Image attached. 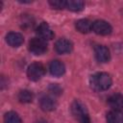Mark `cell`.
Returning a JSON list of instances; mask_svg holds the SVG:
<instances>
[{"mask_svg": "<svg viewBox=\"0 0 123 123\" xmlns=\"http://www.w3.org/2000/svg\"><path fill=\"white\" fill-rule=\"evenodd\" d=\"M73 44L66 38H60L55 43V50L59 54H68L72 51Z\"/></svg>", "mask_w": 123, "mask_h": 123, "instance_id": "7", "label": "cell"}, {"mask_svg": "<svg viewBox=\"0 0 123 123\" xmlns=\"http://www.w3.org/2000/svg\"><path fill=\"white\" fill-rule=\"evenodd\" d=\"M36 123H47V122L44 121V120H38V121H37Z\"/></svg>", "mask_w": 123, "mask_h": 123, "instance_id": "20", "label": "cell"}, {"mask_svg": "<svg viewBox=\"0 0 123 123\" xmlns=\"http://www.w3.org/2000/svg\"><path fill=\"white\" fill-rule=\"evenodd\" d=\"M49 71H50L51 75H53L55 77H61L65 72V66L61 61L55 60V61H52L50 62Z\"/></svg>", "mask_w": 123, "mask_h": 123, "instance_id": "11", "label": "cell"}, {"mask_svg": "<svg viewBox=\"0 0 123 123\" xmlns=\"http://www.w3.org/2000/svg\"><path fill=\"white\" fill-rule=\"evenodd\" d=\"M50 90H51L53 93H55V94L57 93V91H58L59 93L62 91V90H61V88H60V86H59L58 85H56V84H55V85H54V84H53V85H51V86H50Z\"/></svg>", "mask_w": 123, "mask_h": 123, "instance_id": "19", "label": "cell"}, {"mask_svg": "<svg viewBox=\"0 0 123 123\" xmlns=\"http://www.w3.org/2000/svg\"><path fill=\"white\" fill-rule=\"evenodd\" d=\"M92 31L100 36H108L111 33L112 28L109 22L102 19H98L92 22Z\"/></svg>", "mask_w": 123, "mask_h": 123, "instance_id": "5", "label": "cell"}, {"mask_svg": "<svg viewBox=\"0 0 123 123\" xmlns=\"http://www.w3.org/2000/svg\"><path fill=\"white\" fill-rule=\"evenodd\" d=\"M108 123H123V111L117 110H111L107 113Z\"/></svg>", "mask_w": 123, "mask_h": 123, "instance_id": "14", "label": "cell"}, {"mask_svg": "<svg viewBox=\"0 0 123 123\" xmlns=\"http://www.w3.org/2000/svg\"><path fill=\"white\" fill-rule=\"evenodd\" d=\"M17 98L21 103H31L33 101L34 95H33L32 91H30L28 89H23V90L19 91Z\"/></svg>", "mask_w": 123, "mask_h": 123, "instance_id": "16", "label": "cell"}, {"mask_svg": "<svg viewBox=\"0 0 123 123\" xmlns=\"http://www.w3.org/2000/svg\"><path fill=\"white\" fill-rule=\"evenodd\" d=\"M71 110V113L74 116V118L79 121L80 123H90V118H89V114L88 111L86 108V106L84 105V103H82L79 100H75L70 107Z\"/></svg>", "mask_w": 123, "mask_h": 123, "instance_id": "2", "label": "cell"}, {"mask_svg": "<svg viewBox=\"0 0 123 123\" xmlns=\"http://www.w3.org/2000/svg\"><path fill=\"white\" fill-rule=\"evenodd\" d=\"M37 35L43 40H50L54 37V33L46 22H41L37 28Z\"/></svg>", "mask_w": 123, "mask_h": 123, "instance_id": "6", "label": "cell"}, {"mask_svg": "<svg viewBox=\"0 0 123 123\" xmlns=\"http://www.w3.org/2000/svg\"><path fill=\"white\" fill-rule=\"evenodd\" d=\"M39 106L44 111H54L57 107V102L52 95H43L39 99Z\"/></svg>", "mask_w": 123, "mask_h": 123, "instance_id": "9", "label": "cell"}, {"mask_svg": "<svg viewBox=\"0 0 123 123\" xmlns=\"http://www.w3.org/2000/svg\"><path fill=\"white\" fill-rule=\"evenodd\" d=\"M108 104L112 110L122 111L123 110V95L116 93L112 94L108 99Z\"/></svg>", "mask_w": 123, "mask_h": 123, "instance_id": "12", "label": "cell"}, {"mask_svg": "<svg viewBox=\"0 0 123 123\" xmlns=\"http://www.w3.org/2000/svg\"><path fill=\"white\" fill-rule=\"evenodd\" d=\"M45 74V67L40 62H33L28 66L27 76L31 81H38Z\"/></svg>", "mask_w": 123, "mask_h": 123, "instance_id": "3", "label": "cell"}, {"mask_svg": "<svg viewBox=\"0 0 123 123\" xmlns=\"http://www.w3.org/2000/svg\"><path fill=\"white\" fill-rule=\"evenodd\" d=\"M95 58L99 62H108L111 59V53L108 47L104 45H97L94 48Z\"/></svg>", "mask_w": 123, "mask_h": 123, "instance_id": "8", "label": "cell"}, {"mask_svg": "<svg viewBox=\"0 0 123 123\" xmlns=\"http://www.w3.org/2000/svg\"><path fill=\"white\" fill-rule=\"evenodd\" d=\"M75 27L77 29V31H79L82 34H87L90 31H92V22L88 19H79L76 24Z\"/></svg>", "mask_w": 123, "mask_h": 123, "instance_id": "13", "label": "cell"}, {"mask_svg": "<svg viewBox=\"0 0 123 123\" xmlns=\"http://www.w3.org/2000/svg\"><path fill=\"white\" fill-rule=\"evenodd\" d=\"M85 3L81 0H68L66 1V7L71 12H80L84 9Z\"/></svg>", "mask_w": 123, "mask_h": 123, "instance_id": "15", "label": "cell"}, {"mask_svg": "<svg viewBox=\"0 0 123 123\" xmlns=\"http://www.w3.org/2000/svg\"><path fill=\"white\" fill-rule=\"evenodd\" d=\"M49 5L53 9L62 10V9L66 7V1H63V0H52V1H49Z\"/></svg>", "mask_w": 123, "mask_h": 123, "instance_id": "18", "label": "cell"}, {"mask_svg": "<svg viewBox=\"0 0 123 123\" xmlns=\"http://www.w3.org/2000/svg\"><path fill=\"white\" fill-rule=\"evenodd\" d=\"M6 41L12 47H19L23 43L24 37L20 33L11 32L6 36Z\"/></svg>", "mask_w": 123, "mask_h": 123, "instance_id": "10", "label": "cell"}, {"mask_svg": "<svg viewBox=\"0 0 123 123\" xmlns=\"http://www.w3.org/2000/svg\"><path fill=\"white\" fill-rule=\"evenodd\" d=\"M5 123H21L20 116L14 111H8L4 116Z\"/></svg>", "mask_w": 123, "mask_h": 123, "instance_id": "17", "label": "cell"}, {"mask_svg": "<svg viewBox=\"0 0 123 123\" xmlns=\"http://www.w3.org/2000/svg\"><path fill=\"white\" fill-rule=\"evenodd\" d=\"M90 86L95 91H104L111 86V78L108 73L98 72L90 77Z\"/></svg>", "mask_w": 123, "mask_h": 123, "instance_id": "1", "label": "cell"}, {"mask_svg": "<svg viewBox=\"0 0 123 123\" xmlns=\"http://www.w3.org/2000/svg\"><path fill=\"white\" fill-rule=\"evenodd\" d=\"M29 50L34 55H42L47 51V43L38 37H33L29 41Z\"/></svg>", "mask_w": 123, "mask_h": 123, "instance_id": "4", "label": "cell"}]
</instances>
